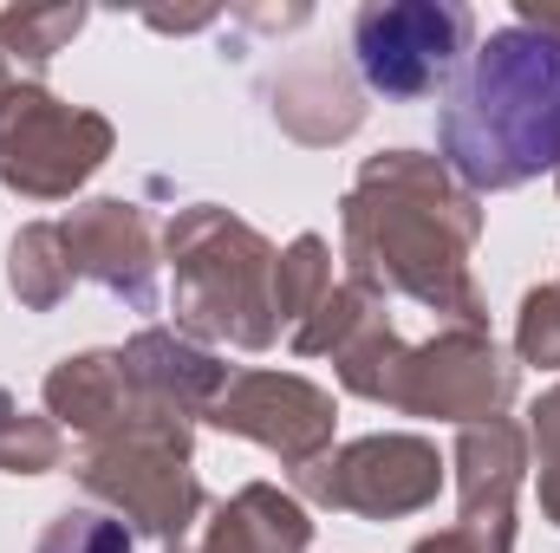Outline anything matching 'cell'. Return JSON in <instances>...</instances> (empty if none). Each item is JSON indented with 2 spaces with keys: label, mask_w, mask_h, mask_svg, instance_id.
I'll return each instance as SVG.
<instances>
[{
  "label": "cell",
  "mask_w": 560,
  "mask_h": 553,
  "mask_svg": "<svg viewBox=\"0 0 560 553\" xmlns=\"http://www.w3.org/2000/svg\"><path fill=\"white\" fill-rule=\"evenodd\" d=\"M436 138L469 189H522L560 163V33L495 26L443 85Z\"/></svg>",
  "instance_id": "6da1fadb"
},
{
  "label": "cell",
  "mask_w": 560,
  "mask_h": 553,
  "mask_svg": "<svg viewBox=\"0 0 560 553\" xmlns=\"http://www.w3.org/2000/svg\"><path fill=\"white\" fill-rule=\"evenodd\" d=\"M359 79L378 98H423L469 59V7L456 0H372L352 20Z\"/></svg>",
  "instance_id": "7a4b0ae2"
},
{
  "label": "cell",
  "mask_w": 560,
  "mask_h": 553,
  "mask_svg": "<svg viewBox=\"0 0 560 553\" xmlns=\"http://www.w3.org/2000/svg\"><path fill=\"white\" fill-rule=\"evenodd\" d=\"M33 553H138V541H131V528H125L118 515H105V508H66V515L39 534Z\"/></svg>",
  "instance_id": "3957f363"
}]
</instances>
